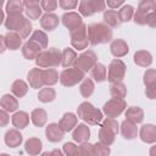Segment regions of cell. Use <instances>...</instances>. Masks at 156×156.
Instances as JSON below:
<instances>
[{"mask_svg":"<svg viewBox=\"0 0 156 156\" xmlns=\"http://www.w3.org/2000/svg\"><path fill=\"white\" fill-rule=\"evenodd\" d=\"M87 34L90 45L106 44L112 40V29L105 23H91L87 26Z\"/></svg>","mask_w":156,"mask_h":156,"instance_id":"obj_1","label":"cell"},{"mask_svg":"<svg viewBox=\"0 0 156 156\" xmlns=\"http://www.w3.org/2000/svg\"><path fill=\"white\" fill-rule=\"evenodd\" d=\"M77 117L88 124L98 126L101 123V121L104 118V113H102V111L96 108L89 101H84L77 108Z\"/></svg>","mask_w":156,"mask_h":156,"instance_id":"obj_2","label":"cell"},{"mask_svg":"<svg viewBox=\"0 0 156 156\" xmlns=\"http://www.w3.org/2000/svg\"><path fill=\"white\" fill-rule=\"evenodd\" d=\"M34 60L40 68H55L61 65V51L56 48L43 49Z\"/></svg>","mask_w":156,"mask_h":156,"instance_id":"obj_3","label":"cell"},{"mask_svg":"<svg viewBox=\"0 0 156 156\" xmlns=\"http://www.w3.org/2000/svg\"><path fill=\"white\" fill-rule=\"evenodd\" d=\"M119 130L118 122L115 118L106 117L101 121V127L99 129V141L104 145L111 146L115 143V138Z\"/></svg>","mask_w":156,"mask_h":156,"instance_id":"obj_4","label":"cell"},{"mask_svg":"<svg viewBox=\"0 0 156 156\" xmlns=\"http://www.w3.org/2000/svg\"><path fill=\"white\" fill-rule=\"evenodd\" d=\"M155 0H140L136 11H134L133 15V21L135 22V24L139 26H145L147 22V18L155 13Z\"/></svg>","mask_w":156,"mask_h":156,"instance_id":"obj_5","label":"cell"},{"mask_svg":"<svg viewBox=\"0 0 156 156\" xmlns=\"http://www.w3.org/2000/svg\"><path fill=\"white\" fill-rule=\"evenodd\" d=\"M84 74H85L84 72H82L80 69H78L76 67H67L60 73L58 80L63 87L71 88V87L77 85L78 83H80L84 78Z\"/></svg>","mask_w":156,"mask_h":156,"instance_id":"obj_6","label":"cell"},{"mask_svg":"<svg viewBox=\"0 0 156 156\" xmlns=\"http://www.w3.org/2000/svg\"><path fill=\"white\" fill-rule=\"evenodd\" d=\"M105 10H106L105 0H80L78 5L79 15L84 17H90Z\"/></svg>","mask_w":156,"mask_h":156,"instance_id":"obj_7","label":"cell"},{"mask_svg":"<svg viewBox=\"0 0 156 156\" xmlns=\"http://www.w3.org/2000/svg\"><path fill=\"white\" fill-rule=\"evenodd\" d=\"M126 72H127L126 63L119 58H113L108 65L106 79L110 83L122 82L124 79V77H126Z\"/></svg>","mask_w":156,"mask_h":156,"instance_id":"obj_8","label":"cell"},{"mask_svg":"<svg viewBox=\"0 0 156 156\" xmlns=\"http://www.w3.org/2000/svg\"><path fill=\"white\" fill-rule=\"evenodd\" d=\"M71 33V45L76 50H84L89 45V39L87 34V24H80L78 28L69 32Z\"/></svg>","mask_w":156,"mask_h":156,"instance_id":"obj_9","label":"cell"},{"mask_svg":"<svg viewBox=\"0 0 156 156\" xmlns=\"http://www.w3.org/2000/svg\"><path fill=\"white\" fill-rule=\"evenodd\" d=\"M98 62V56L93 50H87L77 56L73 67L80 69L82 72L87 73L91 69V67Z\"/></svg>","mask_w":156,"mask_h":156,"instance_id":"obj_10","label":"cell"},{"mask_svg":"<svg viewBox=\"0 0 156 156\" xmlns=\"http://www.w3.org/2000/svg\"><path fill=\"white\" fill-rule=\"evenodd\" d=\"M127 108V102L124 101V99H110L108 101H106L102 106V113L106 117L110 118H115L118 117L124 110Z\"/></svg>","mask_w":156,"mask_h":156,"instance_id":"obj_11","label":"cell"},{"mask_svg":"<svg viewBox=\"0 0 156 156\" xmlns=\"http://www.w3.org/2000/svg\"><path fill=\"white\" fill-rule=\"evenodd\" d=\"M61 22L62 24L71 32L76 28H78L80 24H83V18L79 13L77 12H73V11H68V12H65L61 17Z\"/></svg>","mask_w":156,"mask_h":156,"instance_id":"obj_12","label":"cell"},{"mask_svg":"<svg viewBox=\"0 0 156 156\" xmlns=\"http://www.w3.org/2000/svg\"><path fill=\"white\" fill-rule=\"evenodd\" d=\"M110 51L116 58H119L126 56L129 52V46L127 41L123 39H113L111 40V44H110Z\"/></svg>","mask_w":156,"mask_h":156,"instance_id":"obj_13","label":"cell"},{"mask_svg":"<svg viewBox=\"0 0 156 156\" xmlns=\"http://www.w3.org/2000/svg\"><path fill=\"white\" fill-rule=\"evenodd\" d=\"M63 135H65V130L60 127L58 123H50L49 126H46L45 136L50 143H57L62 140Z\"/></svg>","mask_w":156,"mask_h":156,"instance_id":"obj_14","label":"cell"},{"mask_svg":"<svg viewBox=\"0 0 156 156\" xmlns=\"http://www.w3.org/2000/svg\"><path fill=\"white\" fill-rule=\"evenodd\" d=\"M27 17H24L22 13H12L7 15L5 20V27L10 32H18V29L23 26Z\"/></svg>","mask_w":156,"mask_h":156,"instance_id":"obj_15","label":"cell"},{"mask_svg":"<svg viewBox=\"0 0 156 156\" xmlns=\"http://www.w3.org/2000/svg\"><path fill=\"white\" fill-rule=\"evenodd\" d=\"M140 139L146 144H154L156 141V127L151 123L143 124L140 130H138Z\"/></svg>","mask_w":156,"mask_h":156,"instance_id":"obj_16","label":"cell"},{"mask_svg":"<svg viewBox=\"0 0 156 156\" xmlns=\"http://www.w3.org/2000/svg\"><path fill=\"white\" fill-rule=\"evenodd\" d=\"M58 23H60L58 16L52 12H46L45 15H41V17H40V27L44 30L51 32L57 28Z\"/></svg>","mask_w":156,"mask_h":156,"instance_id":"obj_17","label":"cell"},{"mask_svg":"<svg viewBox=\"0 0 156 156\" xmlns=\"http://www.w3.org/2000/svg\"><path fill=\"white\" fill-rule=\"evenodd\" d=\"M27 80L29 83V85L34 89H39L44 87V82H43V68L40 67H35L32 68L28 74H27Z\"/></svg>","mask_w":156,"mask_h":156,"instance_id":"obj_18","label":"cell"},{"mask_svg":"<svg viewBox=\"0 0 156 156\" xmlns=\"http://www.w3.org/2000/svg\"><path fill=\"white\" fill-rule=\"evenodd\" d=\"M4 140H5V144H6L9 147H17V146H20V145L22 144L23 136H22V134L20 133V129L12 128V129H9V130L5 133Z\"/></svg>","mask_w":156,"mask_h":156,"instance_id":"obj_19","label":"cell"},{"mask_svg":"<svg viewBox=\"0 0 156 156\" xmlns=\"http://www.w3.org/2000/svg\"><path fill=\"white\" fill-rule=\"evenodd\" d=\"M72 138L74 141L77 143H84V141H88L89 138H90V130H89V127L84 123H77V126L73 128V132H72Z\"/></svg>","mask_w":156,"mask_h":156,"instance_id":"obj_20","label":"cell"},{"mask_svg":"<svg viewBox=\"0 0 156 156\" xmlns=\"http://www.w3.org/2000/svg\"><path fill=\"white\" fill-rule=\"evenodd\" d=\"M43 49L37 44L34 43L33 40H28L26 41L24 44H22V55L24 58L27 60H34L37 57V55Z\"/></svg>","mask_w":156,"mask_h":156,"instance_id":"obj_21","label":"cell"},{"mask_svg":"<svg viewBox=\"0 0 156 156\" xmlns=\"http://www.w3.org/2000/svg\"><path fill=\"white\" fill-rule=\"evenodd\" d=\"M121 134L127 140L135 139L138 136V127H136V124L130 122V121H128V119H124L121 123Z\"/></svg>","mask_w":156,"mask_h":156,"instance_id":"obj_22","label":"cell"},{"mask_svg":"<svg viewBox=\"0 0 156 156\" xmlns=\"http://www.w3.org/2000/svg\"><path fill=\"white\" fill-rule=\"evenodd\" d=\"M4 39H5V45H6V49H10V50H18L22 48V38L21 35L17 33V32H7L5 35H4Z\"/></svg>","mask_w":156,"mask_h":156,"instance_id":"obj_23","label":"cell"},{"mask_svg":"<svg viewBox=\"0 0 156 156\" xmlns=\"http://www.w3.org/2000/svg\"><path fill=\"white\" fill-rule=\"evenodd\" d=\"M77 123H78V117L74 113H72V112L63 113V116L61 117V119L58 122L60 127L65 130V133L73 130V128L77 126Z\"/></svg>","mask_w":156,"mask_h":156,"instance_id":"obj_24","label":"cell"},{"mask_svg":"<svg viewBox=\"0 0 156 156\" xmlns=\"http://www.w3.org/2000/svg\"><path fill=\"white\" fill-rule=\"evenodd\" d=\"M0 106L7 112H15L18 108V101L15 95L11 94H4L0 99Z\"/></svg>","mask_w":156,"mask_h":156,"instance_id":"obj_25","label":"cell"},{"mask_svg":"<svg viewBox=\"0 0 156 156\" xmlns=\"http://www.w3.org/2000/svg\"><path fill=\"white\" fill-rule=\"evenodd\" d=\"M11 122L15 128L17 129H24L29 124V115L26 111H15Z\"/></svg>","mask_w":156,"mask_h":156,"instance_id":"obj_26","label":"cell"},{"mask_svg":"<svg viewBox=\"0 0 156 156\" xmlns=\"http://www.w3.org/2000/svg\"><path fill=\"white\" fill-rule=\"evenodd\" d=\"M126 119L138 124L144 119V110L139 106H130L126 110Z\"/></svg>","mask_w":156,"mask_h":156,"instance_id":"obj_27","label":"cell"},{"mask_svg":"<svg viewBox=\"0 0 156 156\" xmlns=\"http://www.w3.org/2000/svg\"><path fill=\"white\" fill-rule=\"evenodd\" d=\"M30 121L38 128L44 127L46 124V121H48V113H46V111L44 108H34L30 112Z\"/></svg>","mask_w":156,"mask_h":156,"instance_id":"obj_28","label":"cell"},{"mask_svg":"<svg viewBox=\"0 0 156 156\" xmlns=\"http://www.w3.org/2000/svg\"><path fill=\"white\" fill-rule=\"evenodd\" d=\"M134 62L140 67H149L152 63V55L146 50H138L134 54Z\"/></svg>","mask_w":156,"mask_h":156,"instance_id":"obj_29","label":"cell"},{"mask_svg":"<svg viewBox=\"0 0 156 156\" xmlns=\"http://www.w3.org/2000/svg\"><path fill=\"white\" fill-rule=\"evenodd\" d=\"M43 149V143L39 138H29L24 143V150L29 155H39Z\"/></svg>","mask_w":156,"mask_h":156,"instance_id":"obj_30","label":"cell"},{"mask_svg":"<svg viewBox=\"0 0 156 156\" xmlns=\"http://www.w3.org/2000/svg\"><path fill=\"white\" fill-rule=\"evenodd\" d=\"M89 72H90V76H91V78H93L95 82H98V83H101V82L106 80L107 69H106V67H105L102 63H100V62H96V63H95V65L91 67V69H90Z\"/></svg>","mask_w":156,"mask_h":156,"instance_id":"obj_31","label":"cell"},{"mask_svg":"<svg viewBox=\"0 0 156 156\" xmlns=\"http://www.w3.org/2000/svg\"><path fill=\"white\" fill-rule=\"evenodd\" d=\"M104 23L107 24L111 28H117L121 26V20L118 17V12L115 11L113 9L111 10H105L104 11Z\"/></svg>","mask_w":156,"mask_h":156,"instance_id":"obj_32","label":"cell"},{"mask_svg":"<svg viewBox=\"0 0 156 156\" xmlns=\"http://www.w3.org/2000/svg\"><path fill=\"white\" fill-rule=\"evenodd\" d=\"M77 52L71 49V48H65L61 51V65L67 68V67H72L74 65V61L77 58Z\"/></svg>","mask_w":156,"mask_h":156,"instance_id":"obj_33","label":"cell"},{"mask_svg":"<svg viewBox=\"0 0 156 156\" xmlns=\"http://www.w3.org/2000/svg\"><path fill=\"white\" fill-rule=\"evenodd\" d=\"M55 99H56V90L49 85H46L45 88H41L38 93V100L43 104L51 102Z\"/></svg>","mask_w":156,"mask_h":156,"instance_id":"obj_34","label":"cell"},{"mask_svg":"<svg viewBox=\"0 0 156 156\" xmlns=\"http://www.w3.org/2000/svg\"><path fill=\"white\" fill-rule=\"evenodd\" d=\"M58 72L55 68H45L43 69V82L44 85L52 87L58 82Z\"/></svg>","mask_w":156,"mask_h":156,"instance_id":"obj_35","label":"cell"},{"mask_svg":"<svg viewBox=\"0 0 156 156\" xmlns=\"http://www.w3.org/2000/svg\"><path fill=\"white\" fill-rule=\"evenodd\" d=\"M95 90V84L91 78H83L79 85V93L83 98H90Z\"/></svg>","mask_w":156,"mask_h":156,"instance_id":"obj_36","label":"cell"},{"mask_svg":"<svg viewBox=\"0 0 156 156\" xmlns=\"http://www.w3.org/2000/svg\"><path fill=\"white\" fill-rule=\"evenodd\" d=\"M110 95L115 99H124L127 96V87L122 82L111 83L110 85Z\"/></svg>","mask_w":156,"mask_h":156,"instance_id":"obj_37","label":"cell"},{"mask_svg":"<svg viewBox=\"0 0 156 156\" xmlns=\"http://www.w3.org/2000/svg\"><path fill=\"white\" fill-rule=\"evenodd\" d=\"M11 93L16 98H23L28 93V84L22 79H16L11 85Z\"/></svg>","mask_w":156,"mask_h":156,"instance_id":"obj_38","label":"cell"},{"mask_svg":"<svg viewBox=\"0 0 156 156\" xmlns=\"http://www.w3.org/2000/svg\"><path fill=\"white\" fill-rule=\"evenodd\" d=\"M30 40H33L34 43H37L41 49H46L48 48V35L44 30H40V29H37L32 33V35L29 37Z\"/></svg>","mask_w":156,"mask_h":156,"instance_id":"obj_39","label":"cell"},{"mask_svg":"<svg viewBox=\"0 0 156 156\" xmlns=\"http://www.w3.org/2000/svg\"><path fill=\"white\" fill-rule=\"evenodd\" d=\"M24 5L22 0H9L6 2V12L7 15L12 13H23Z\"/></svg>","mask_w":156,"mask_h":156,"instance_id":"obj_40","label":"cell"},{"mask_svg":"<svg viewBox=\"0 0 156 156\" xmlns=\"http://www.w3.org/2000/svg\"><path fill=\"white\" fill-rule=\"evenodd\" d=\"M134 7L132 5H124L122 6L117 12H118V17L121 20V22H129L133 18L134 15Z\"/></svg>","mask_w":156,"mask_h":156,"instance_id":"obj_41","label":"cell"},{"mask_svg":"<svg viewBox=\"0 0 156 156\" xmlns=\"http://www.w3.org/2000/svg\"><path fill=\"white\" fill-rule=\"evenodd\" d=\"M26 15L29 20H39L43 15V9L40 7V4L39 5H34V6H29V7H26Z\"/></svg>","mask_w":156,"mask_h":156,"instance_id":"obj_42","label":"cell"},{"mask_svg":"<svg viewBox=\"0 0 156 156\" xmlns=\"http://www.w3.org/2000/svg\"><path fill=\"white\" fill-rule=\"evenodd\" d=\"M144 84L146 88L156 87V71L154 68H149L144 73Z\"/></svg>","mask_w":156,"mask_h":156,"instance_id":"obj_43","label":"cell"},{"mask_svg":"<svg viewBox=\"0 0 156 156\" xmlns=\"http://www.w3.org/2000/svg\"><path fill=\"white\" fill-rule=\"evenodd\" d=\"M93 145H94V156H107L111 152L110 146L104 145L100 141L96 144H93Z\"/></svg>","mask_w":156,"mask_h":156,"instance_id":"obj_44","label":"cell"},{"mask_svg":"<svg viewBox=\"0 0 156 156\" xmlns=\"http://www.w3.org/2000/svg\"><path fill=\"white\" fill-rule=\"evenodd\" d=\"M32 29H33L32 22L29 21V18H26V21H24L23 26L18 29V32H17V33L21 35V38H22V39H26V38H28V37H29V34L32 33Z\"/></svg>","mask_w":156,"mask_h":156,"instance_id":"obj_45","label":"cell"},{"mask_svg":"<svg viewBox=\"0 0 156 156\" xmlns=\"http://www.w3.org/2000/svg\"><path fill=\"white\" fill-rule=\"evenodd\" d=\"M78 150H79V155H83V156H93L94 155V145L90 144L89 141L80 143V145L78 146Z\"/></svg>","mask_w":156,"mask_h":156,"instance_id":"obj_46","label":"cell"},{"mask_svg":"<svg viewBox=\"0 0 156 156\" xmlns=\"http://www.w3.org/2000/svg\"><path fill=\"white\" fill-rule=\"evenodd\" d=\"M57 0H40V7L45 12H54L57 9Z\"/></svg>","mask_w":156,"mask_h":156,"instance_id":"obj_47","label":"cell"},{"mask_svg":"<svg viewBox=\"0 0 156 156\" xmlns=\"http://www.w3.org/2000/svg\"><path fill=\"white\" fill-rule=\"evenodd\" d=\"M63 154L65 155H68V156H76V155H79V150H78V146L74 144V143H65L63 144Z\"/></svg>","mask_w":156,"mask_h":156,"instance_id":"obj_48","label":"cell"},{"mask_svg":"<svg viewBox=\"0 0 156 156\" xmlns=\"http://www.w3.org/2000/svg\"><path fill=\"white\" fill-rule=\"evenodd\" d=\"M58 5L62 10H73L78 6V0H58Z\"/></svg>","mask_w":156,"mask_h":156,"instance_id":"obj_49","label":"cell"},{"mask_svg":"<svg viewBox=\"0 0 156 156\" xmlns=\"http://www.w3.org/2000/svg\"><path fill=\"white\" fill-rule=\"evenodd\" d=\"M9 122H10L9 112L5 111L4 108H0V127H6Z\"/></svg>","mask_w":156,"mask_h":156,"instance_id":"obj_50","label":"cell"},{"mask_svg":"<svg viewBox=\"0 0 156 156\" xmlns=\"http://www.w3.org/2000/svg\"><path fill=\"white\" fill-rule=\"evenodd\" d=\"M105 2L110 9H118L124 2V0H106Z\"/></svg>","mask_w":156,"mask_h":156,"instance_id":"obj_51","label":"cell"},{"mask_svg":"<svg viewBox=\"0 0 156 156\" xmlns=\"http://www.w3.org/2000/svg\"><path fill=\"white\" fill-rule=\"evenodd\" d=\"M145 94H146V96H147L149 99L154 100L155 96H156V87H147V88L145 89Z\"/></svg>","mask_w":156,"mask_h":156,"instance_id":"obj_52","label":"cell"},{"mask_svg":"<svg viewBox=\"0 0 156 156\" xmlns=\"http://www.w3.org/2000/svg\"><path fill=\"white\" fill-rule=\"evenodd\" d=\"M23 1V5L26 7H29V6H34V5H39L40 4V0H22Z\"/></svg>","mask_w":156,"mask_h":156,"instance_id":"obj_53","label":"cell"},{"mask_svg":"<svg viewBox=\"0 0 156 156\" xmlns=\"http://www.w3.org/2000/svg\"><path fill=\"white\" fill-rule=\"evenodd\" d=\"M6 50V45H5V39H4V35L0 34V54H4Z\"/></svg>","mask_w":156,"mask_h":156,"instance_id":"obj_54","label":"cell"},{"mask_svg":"<svg viewBox=\"0 0 156 156\" xmlns=\"http://www.w3.org/2000/svg\"><path fill=\"white\" fill-rule=\"evenodd\" d=\"M49 155H62L63 154V151H61V150H54V151H51V152H48Z\"/></svg>","mask_w":156,"mask_h":156,"instance_id":"obj_55","label":"cell"},{"mask_svg":"<svg viewBox=\"0 0 156 156\" xmlns=\"http://www.w3.org/2000/svg\"><path fill=\"white\" fill-rule=\"evenodd\" d=\"M4 21H5V15H4V11H2L1 7H0V24H1Z\"/></svg>","mask_w":156,"mask_h":156,"instance_id":"obj_56","label":"cell"},{"mask_svg":"<svg viewBox=\"0 0 156 156\" xmlns=\"http://www.w3.org/2000/svg\"><path fill=\"white\" fill-rule=\"evenodd\" d=\"M4 2H5V0H0V7L4 5Z\"/></svg>","mask_w":156,"mask_h":156,"instance_id":"obj_57","label":"cell"}]
</instances>
